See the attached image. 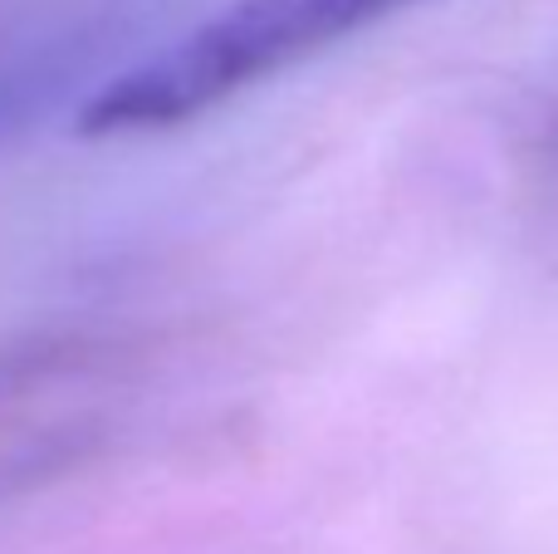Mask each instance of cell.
<instances>
[{
    "mask_svg": "<svg viewBox=\"0 0 558 554\" xmlns=\"http://www.w3.org/2000/svg\"><path fill=\"white\" fill-rule=\"evenodd\" d=\"M402 5L407 0H226L172 45L108 79L78 108L74 128L84 137H133L192 123Z\"/></svg>",
    "mask_w": 558,
    "mask_h": 554,
    "instance_id": "cell-1",
    "label": "cell"
},
{
    "mask_svg": "<svg viewBox=\"0 0 558 554\" xmlns=\"http://www.w3.org/2000/svg\"><path fill=\"white\" fill-rule=\"evenodd\" d=\"M549 162H554V172H558V113H554V123H549Z\"/></svg>",
    "mask_w": 558,
    "mask_h": 554,
    "instance_id": "cell-2",
    "label": "cell"
}]
</instances>
